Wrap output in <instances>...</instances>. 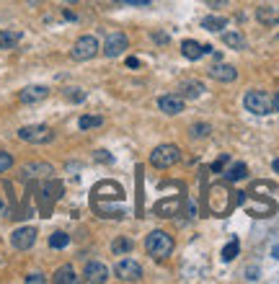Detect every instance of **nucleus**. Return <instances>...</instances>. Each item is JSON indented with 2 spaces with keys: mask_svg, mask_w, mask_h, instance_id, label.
Listing matches in <instances>:
<instances>
[{
  "mask_svg": "<svg viewBox=\"0 0 279 284\" xmlns=\"http://www.w3.org/2000/svg\"><path fill=\"white\" fill-rule=\"evenodd\" d=\"M158 109H161L163 114H171V116L173 114H181L184 111V98L179 93L176 96H171V93L168 96H161V98H158Z\"/></svg>",
  "mask_w": 279,
  "mask_h": 284,
  "instance_id": "12",
  "label": "nucleus"
},
{
  "mask_svg": "<svg viewBox=\"0 0 279 284\" xmlns=\"http://www.w3.org/2000/svg\"><path fill=\"white\" fill-rule=\"evenodd\" d=\"M256 18H259L264 26H276V23H279V11L271 8V6H259V8H256Z\"/></svg>",
  "mask_w": 279,
  "mask_h": 284,
  "instance_id": "15",
  "label": "nucleus"
},
{
  "mask_svg": "<svg viewBox=\"0 0 279 284\" xmlns=\"http://www.w3.org/2000/svg\"><path fill=\"white\" fill-rule=\"evenodd\" d=\"M36 243V230L34 227H18L13 235H11V246L16 251H29Z\"/></svg>",
  "mask_w": 279,
  "mask_h": 284,
  "instance_id": "8",
  "label": "nucleus"
},
{
  "mask_svg": "<svg viewBox=\"0 0 279 284\" xmlns=\"http://www.w3.org/2000/svg\"><path fill=\"white\" fill-rule=\"evenodd\" d=\"M205 93V86L199 83V80H186V83L179 86V96L181 98H199Z\"/></svg>",
  "mask_w": 279,
  "mask_h": 284,
  "instance_id": "14",
  "label": "nucleus"
},
{
  "mask_svg": "<svg viewBox=\"0 0 279 284\" xmlns=\"http://www.w3.org/2000/svg\"><path fill=\"white\" fill-rule=\"evenodd\" d=\"M67 243H70V235L67 233H55L52 238H49V248H55V251H60V248H67Z\"/></svg>",
  "mask_w": 279,
  "mask_h": 284,
  "instance_id": "24",
  "label": "nucleus"
},
{
  "mask_svg": "<svg viewBox=\"0 0 279 284\" xmlns=\"http://www.w3.org/2000/svg\"><path fill=\"white\" fill-rule=\"evenodd\" d=\"M116 6H150L153 0H114Z\"/></svg>",
  "mask_w": 279,
  "mask_h": 284,
  "instance_id": "30",
  "label": "nucleus"
},
{
  "mask_svg": "<svg viewBox=\"0 0 279 284\" xmlns=\"http://www.w3.org/2000/svg\"><path fill=\"white\" fill-rule=\"evenodd\" d=\"M127 65H130V67H140V60H137V57H130Z\"/></svg>",
  "mask_w": 279,
  "mask_h": 284,
  "instance_id": "35",
  "label": "nucleus"
},
{
  "mask_svg": "<svg viewBox=\"0 0 279 284\" xmlns=\"http://www.w3.org/2000/svg\"><path fill=\"white\" fill-rule=\"evenodd\" d=\"M83 276L91 284H104V281H109V269L101 261H88L86 269H83Z\"/></svg>",
  "mask_w": 279,
  "mask_h": 284,
  "instance_id": "9",
  "label": "nucleus"
},
{
  "mask_svg": "<svg viewBox=\"0 0 279 284\" xmlns=\"http://www.w3.org/2000/svg\"><path fill=\"white\" fill-rule=\"evenodd\" d=\"M181 158V150L176 145H158L153 152H150V166L155 168H171L179 163Z\"/></svg>",
  "mask_w": 279,
  "mask_h": 284,
  "instance_id": "2",
  "label": "nucleus"
},
{
  "mask_svg": "<svg viewBox=\"0 0 279 284\" xmlns=\"http://www.w3.org/2000/svg\"><path fill=\"white\" fill-rule=\"evenodd\" d=\"M65 98H67V101H75V104H81V101L86 98V93H83L81 88H67V91H65Z\"/></svg>",
  "mask_w": 279,
  "mask_h": 284,
  "instance_id": "26",
  "label": "nucleus"
},
{
  "mask_svg": "<svg viewBox=\"0 0 279 284\" xmlns=\"http://www.w3.org/2000/svg\"><path fill=\"white\" fill-rule=\"evenodd\" d=\"M153 39H155V42H161V44L168 42V36H166V34H153Z\"/></svg>",
  "mask_w": 279,
  "mask_h": 284,
  "instance_id": "33",
  "label": "nucleus"
},
{
  "mask_svg": "<svg viewBox=\"0 0 279 284\" xmlns=\"http://www.w3.org/2000/svg\"><path fill=\"white\" fill-rule=\"evenodd\" d=\"M238 251H241V243H238V238H233V240L227 243V246L222 248V261H225V264H230V261L238 256Z\"/></svg>",
  "mask_w": 279,
  "mask_h": 284,
  "instance_id": "23",
  "label": "nucleus"
},
{
  "mask_svg": "<svg viewBox=\"0 0 279 284\" xmlns=\"http://www.w3.org/2000/svg\"><path fill=\"white\" fill-rule=\"evenodd\" d=\"M26 281H29V284H42V281H47V276H44V274H29Z\"/></svg>",
  "mask_w": 279,
  "mask_h": 284,
  "instance_id": "31",
  "label": "nucleus"
},
{
  "mask_svg": "<svg viewBox=\"0 0 279 284\" xmlns=\"http://www.w3.org/2000/svg\"><path fill=\"white\" fill-rule=\"evenodd\" d=\"M248 176V166L246 163H235L230 171H225V178L227 181H241V178H246Z\"/></svg>",
  "mask_w": 279,
  "mask_h": 284,
  "instance_id": "22",
  "label": "nucleus"
},
{
  "mask_svg": "<svg viewBox=\"0 0 279 284\" xmlns=\"http://www.w3.org/2000/svg\"><path fill=\"white\" fill-rule=\"evenodd\" d=\"M78 276H75V269L72 266H60L55 271V284H75Z\"/></svg>",
  "mask_w": 279,
  "mask_h": 284,
  "instance_id": "19",
  "label": "nucleus"
},
{
  "mask_svg": "<svg viewBox=\"0 0 279 284\" xmlns=\"http://www.w3.org/2000/svg\"><path fill=\"white\" fill-rule=\"evenodd\" d=\"M210 75L217 80V83H233L238 78V70L233 65H225V62H217L215 67H210Z\"/></svg>",
  "mask_w": 279,
  "mask_h": 284,
  "instance_id": "13",
  "label": "nucleus"
},
{
  "mask_svg": "<svg viewBox=\"0 0 279 284\" xmlns=\"http://www.w3.org/2000/svg\"><path fill=\"white\" fill-rule=\"evenodd\" d=\"M96 160H98V163H111L114 158H111L106 150H98V152H96Z\"/></svg>",
  "mask_w": 279,
  "mask_h": 284,
  "instance_id": "32",
  "label": "nucleus"
},
{
  "mask_svg": "<svg viewBox=\"0 0 279 284\" xmlns=\"http://www.w3.org/2000/svg\"><path fill=\"white\" fill-rule=\"evenodd\" d=\"M145 251L153 256V259H166L171 256L173 251V238L163 230H153L147 238H145Z\"/></svg>",
  "mask_w": 279,
  "mask_h": 284,
  "instance_id": "1",
  "label": "nucleus"
},
{
  "mask_svg": "<svg viewBox=\"0 0 279 284\" xmlns=\"http://www.w3.org/2000/svg\"><path fill=\"white\" fill-rule=\"evenodd\" d=\"M13 166V155L11 152H0V173H6Z\"/></svg>",
  "mask_w": 279,
  "mask_h": 284,
  "instance_id": "27",
  "label": "nucleus"
},
{
  "mask_svg": "<svg viewBox=\"0 0 279 284\" xmlns=\"http://www.w3.org/2000/svg\"><path fill=\"white\" fill-rule=\"evenodd\" d=\"M271 256H274V259H279V243H276V246L271 248Z\"/></svg>",
  "mask_w": 279,
  "mask_h": 284,
  "instance_id": "38",
  "label": "nucleus"
},
{
  "mask_svg": "<svg viewBox=\"0 0 279 284\" xmlns=\"http://www.w3.org/2000/svg\"><path fill=\"white\" fill-rule=\"evenodd\" d=\"M49 173H52V166H47V163H29V166H23V176H26V178L49 176Z\"/></svg>",
  "mask_w": 279,
  "mask_h": 284,
  "instance_id": "18",
  "label": "nucleus"
},
{
  "mask_svg": "<svg viewBox=\"0 0 279 284\" xmlns=\"http://www.w3.org/2000/svg\"><path fill=\"white\" fill-rule=\"evenodd\" d=\"M271 168H274V171L279 173V158H276V160H274V163H271Z\"/></svg>",
  "mask_w": 279,
  "mask_h": 284,
  "instance_id": "39",
  "label": "nucleus"
},
{
  "mask_svg": "<svg viewBox=\"0 0 279 284\" xmlns=\"http://www.w3.org/2000/svg\"><path fill=\"white\" fill-rule=\"evenodd\" d=\"M67 3H78V0H67Z\"/></svg>",
  "mask_w": 279,
  "mask_h": 284,
  "instance_id": "40",
  "label": "nucleus"
},
{
  "mask_svg": "<svg viewBox=\"0 0 279 284\" xmlns=\"http://www.w3.org/2000/svg\"><path fill=\"white\" fill-rule=\"evenodd\" d=\"M246 274H248V279H251V281H253V279H259V276H256V274H259V271H256V269H248V271H246Z\"/></svg>",
  "mask_w": 279,
  "mask_h": 284,
  "instance_id": "37",
  "label": "nucleus"
},
{
  "mask_svg": "<svg viewBox=\"0 0 279 284\" xmlns=\"http://www.w3.org/2000/svg\"><path fill=\"white\" fill-rule=\"evenodd\" d=\"M227 163H230V155H227V152H222V155L215 160V163H212V171H215V173H220V171H222Z\"/></svg>",
  "mask_w": 279,
  "mask_h": 284,
  "instance_id": "28",
  "label": "nucleus"
},
{
  "mask_svg": "<svg viewBox=\"0 0 279 284\" xmlns=\"http://www.w3.org/2000/svg\"><path fill=\"white\" fill-rule=\"evenodd\" d=\"M243 106H246V111L259 114V116L274 111V109H271V96L264 93V91H248V93L243 96Z\"/></svg>",
  "mask_w": 279,
  "mask_h": 284,
  "instance_id": "5",
  "label": "nucleus"
},
{
  "mask_svg": "<svg viewBox=\"0 0 279 284\" xmlns=\"http://www.w3.org/2000/svg\"><path fill=\"white\" fill-rule=\"evenodd\" d=\"M222 42L233 49H246V36L241 31H225L222 34Z\"/></svg>",
  "mask_w": 279,
  "mask_h": 284,
  "instance_id": "16",
  "label": "nucleus"
},
{
  "mask_svg": "<svg viewBox=\"0 0 279 284\" xmlns=\"http://www.w3.org/2000/svg\"><path fill=\"white\" fill-rule=\"evenodd\" d=\"M130 49V39H127V34H122V31H111L109 36H106V42H104V55L106 57H119V55H124Z\"/></svg>",
  "mask_w": 279,
  "mask_h": 284,
  "instance_id": "6",
  "label": "nucleus"
},
{
  "mask_svg": "<svg viewBox=\"0 0 279 284\" xmlns=\"http://www.w3.org/2000/svg\"><path fill=\"white\" fill-rule=\"evenodd\" d=\"M132 248H135V240H132V238H127V235L116 238V240L111 243V251H114V256H124V253H130Z\"/></svg>",
  "mask_w": 279,
  "mask_h": 284,
  "instance_id": "17",
  "label": "nucleus"
},
{
  "mask_svg": "<svg viewBox=\"0 0 279 284\" xmlns=\"http://www.w3.org/2000/svg\"><path fill=\"white\" fill-rule=\"evenodd\" d=\"M98 49H101L98 39H96V36H91V34H86V36H81V39H78V42L72 44L70 57H72V60H78V62H86V60L96 57V55H98Z\"/></svg>",
  "mask_w": 279,
  "mask_h": 284,
  "instance_id": "3",
  "label": "nucleus"
},
{
  "mask_svg": "<svg viewBox=\"0 0 279 284\" xmlns=\"http://www.w3.org/2000/svg\"><path fill=\"white\" fill-rule=\"evenodd\" d=\"M104 124V119L101 116H81V119H78V127H81V130H93V127H101Z\"/></svg>",
  "mask_w": 279,
  "mask_h": 284,
  "instance_id": "25",
  "label": "nucleus"
},
{
  "mask_svg": "<svg viewBox=\"0 0 279 284\" xmlns=\"http://www.w3.org/2000/svg\"><path fill=\"white\" fill-rule=\"evenodd\" d=\"M18 137L23 142H31V145H47V142H52L55 132L47 124H29V127L18 130Z\"/></svg>",
  "mask_w": 279,
  "mask_h": 284,
  "instance_id": "4",
  "label": "nucleus"
},
{
  "mask_svg": "<svg viewBox=\"0 0 279 284\" xmlns=\"http://www.w3.org/2000/svg\"><path fill=\"white\" fill-rule=\"evenodd\" d=\"M21 42L18 31H0V49H13Z\"/></svg>",
  "mask_w": 279,
  "mask_h": 284,
  "instance_id": "21",
  "label": "nucleus"
},
{
  "mask_svg": "<svg viewBox=\"0 0 279 284\" xmlns=\"http://www.w3.org/2000/svg\"><path fill=\"white\" fill-rule=\"evenodd\" d=\"M210 135V124H194L191 127V137L196 140V137H207Z\"/></svg>",
  "mask_w": 279,
  "mask_h": 284,
  "instance_id": "29",
  "label": "nucleus"
},
{
  "mask_svg": "<svg viewBox=\"0 0 279 284\" xmlns=\"http://www.w3.org/2000/svg\"><path fill=\"white\" fill-rule=\"evenodd\" d=\"M199 26L207 29V31H220V29L227 26V18H222V16H205L202 21H199Z\"/></svg>",
  "mask_w": 279,
  "mask_h": 284,
  "instance_id": "20",
  "label": "nucleus"
},
{
  "mask_svg": "<svg viewBox=\"0 0 279 284\" xmlns=\"http://www.w3.org/2000/svg\"><path fill=\"white\" fill-rule=\"evenodd\" d=\"M227 0H207V6H225Z\"/></svg>",
  "mask_w": 279,
  "mask_h": 284,
  "instance_id": "36",
  "label": "nucleus"
},
{
  "mask_svg": "<svg viewBox=\"0 0 279 284\" xmlns=\"http://www.w3.org/2000/svg\"><path fill=\"white\" fill-rule=\"evenodd\" d=\"M212 47L210 44H199V42H191V39H186V42H181V55L186 60H199V57H205L210 55Z\"/></svg>",
  "mask_w": 279,
  "mask_h": 284,
  "instance_id": "10",
  "label": "nucleus"
},
{
  "mask_svg": "<svg viewBox=\"0 0 279 284\" xmlns=\"http://www.w3.org/2000/svg\"><path fill=\"white\" fill-rule=\"evenodd\" d=\"M271 109H274V111H279V93H276V96H271Z\"/></svg>",
  "mask_w": 279,
  "mask_h": 284,
  "instance_id": "34",
  "label": "nucleus"
},
{
  "mask_svg": "<svg viewBox=\"0 0 279 284\" xmlns=\"http://www.w3.org/2000/svg\"><path fill=\"white\" fill-rule=\"evenodd\" d=\"M114 274H116V279H122V281H140L142 279V266L135 259H122L116 264Z\"/></svg>",
  "mask_w": 279,
  "mask_h": 284,
  "instance_id": "7",
  "label": "nucleus"
},
{
  "mask_svg": "<svg viewBox=\"0 0 279 284\" xmlns=\"http://www.w3.org/2000/svg\"><path fill=\"white\" fill-rule=\"evenodd\" d=\"M47 96H49V88L47 86H26L18 93V101L21 104H36V101H44Z\"/></svg>",
  "mask_w": 279,
  "mask_h": 284,
  "instance_id": "11",
  "label": "nucleus"
}]
</instances>
